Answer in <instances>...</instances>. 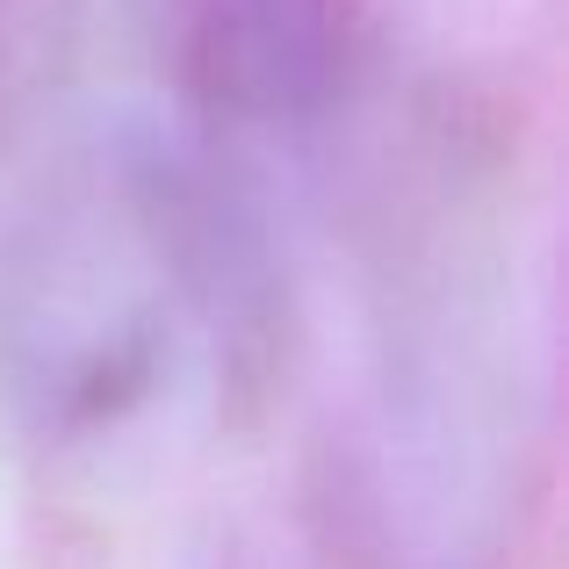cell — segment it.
<instances>
[{
	"instance_id": "6da1fadb",
	"label": "cell",
	"mask_w": 569,
	"mask_h": 569,
	"mask_svg": "<svg viewBox=\"0 0 569 569\" xmlns=\"http://www.w3.org/2000/svg\"><path fill=\"white\" fill-rule=\"evenodd\" d=\"M209 296V202L138 123H80L0 181V403L87 432L167 382Z\"/></svg>"
},
{
	"instance_id": "7a4b0ae2",
	"label": "cell",
	"mask_w": 569,
	"mask_h": 569,
	"mask_svg": "<svg viewBox=\"0 0 569 569\" xmlns=\"http://www.w3.org/2000/svg\"><path fill=\"white\" fill-rule=\"evenodd\" d=\"M72 8L80 0H0V94L43 80L58 43L72 37Z\"/></svg>"
}]
</instances>
